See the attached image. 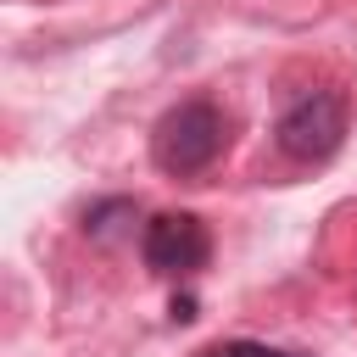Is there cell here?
I'll use <instances>...</instances> for the list:
<instances>
[{"instance_id": "6da1fadb", "label": "cell", "mask_w": 357, "mask_h": 357, "mask_svg": "<svg viewBox=\"0 0 357 357\" xmlns=\"http://www.w3.org/2000/svg\"><path fill=\"white\" fill-rule=\"evenodd\" d=\"M229 145V117L218 100L206 95H190L178 106H167L151 128V162L167 173V178H195L206 173Z\"/></svg>"}, {"instance_id": "7a4b0ae2", "label": "cell", "mask_w": 357, "mask_h": 357, "mask_svg": "<svg viewBox=\"0 0 357 357\" xmlns=\"http://www.w3.org/2000/svg\"><path fill=\"white\" fill-rule=\"evenodd\" d=\"M346 128H351L346 100L335 89H312V95H301V100L284 106V117L273 123V145H279V156L312 167V162H329L346 145Z\"/></svg>"}, {"instance_id": "3957f363", "label": "cell", "mask_w": 357, "mask_h": 357, "mask_svg": "<svg viewBox=\"0 0 357 357\" xmlns=\"http://www.w3.org/2000/svg\"><path fill=\"white\" fill-rule=\"evenodd\" d=\"M139 257L151 273H167V279H190L206 268L212 257V234L195 212H156L145 229H139Z\"/></svg>"}, {"instance_id": "277c9868", "label": "cell", "mask_w": 357, "mask_h": 357, "mask_svg": "<svg viewBox=\"0 0 357 357\" xmlns=\"http://www.w3.org/2000/svg\"><path fill=\"white\" fill-rule=\"evenodd\" d=\"M201 357H296V351H279V346H262V340H218Z\"/></svg>"}, {"instance_id": "5b68a950", "label": "cell", "mask_w": 357, "mask_h": 357, "mask_svg": "<svg viewBox=\"0 0 357 357\" xmlns=\"http://www.w3.org/2000/svg\"><path fill=\"white\" fill-rule=\"evenodd\" d=\"M112 218H134V201H123V195H117V201L89 206V212H84V229H89V234H106V229H112Z\"/></svg>"}]
</instances>
